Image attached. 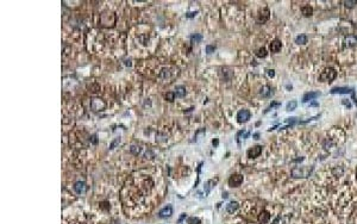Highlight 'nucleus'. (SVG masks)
I'll use <instances>...</instances> for the list:
<instances>
[{
    "mask_svg": "<svg viewBox=\"0 0 357 224\" xmlns=\"http://www.w3.org/2000/svg\"><path fill=\"white\" fill-rule=\"evenodd\" d=\"M155 181L150 177L140 174H138V177L132 175V178L126 181L125 187L121 192L125 206L130 209L133 206H138V216L147 211L149 212L154 206V201L151 200L154 199L152 194L155 192Z\"/></svg>",
    "mask_w": 357,
    "mask_h": 224,
    "instance_id": "nucleus-1",
    "label": "nucleus"
},
{
    "mask_svg": "<svg viewBox=\"0 0 357 224\" xmlns=\"http://www.w3.org/2000/svg\"><path fill=\"white\" fill-rule=\"evenodd\" d=\"M87 185L83 182V181H78L74 184V191L78 193V194H85L87 192Z\"/></svg>",
    "mask_w": 357,
    "mask_h": 224,
    "instance_id": "nucleus-6",
    "label": "nucleus"
},
{
    "mask_svg": "<svg viewBox=\"0 0 357 224\" xmlns=\"http://www.w3.org/2000/svg\"><path fill=\"white\" fill-rule=\"evenodd\" d=\"M301 12L305 17H310L313 13V9L311 6H302L301 7Z\"/></svg>",
    "mask_w": 357,
    "mask_h": 224,
    "instance_id": "nucleus-18",
    "label": "nucleus"
},
{
    "mask_svg": "<svg viewBox=\"0 0 357 224\" xmlns=\"http://www.w3.org/2000/svg\"><path fill=\"white\" fill-rule=\"evenodd\" d=\"M269 14H270L269 10H268V9H262V10L258 12L257 22H258V23H264V22H267L268 19H269Z\"/></svg>",
    "mask_w": 357,
    "mask_h": 224,
    "instance_id": "nucleus-7",
    "label": "nucleus"
},
{
    "mask_svg": "<svg viewBox=\"0 0 357 224\" xmlns=\"http://www.w3.org/2000/svg\"><path fill=\"white\" fill-rule=\"evenodd\" d=\"M201 40H202L201 35H193V36H192V42H195V43H198V42H200Z\"/></svg>",
    "mask_w": 357,
    "mask_h": 224,
    "instance_id": "nucleus-24",
    "label": "nucleus"
},
{
    "mask_svg": "<svg viewBox=\"0 0 357 224\" xmlns=\"http://www.w3.org/2000/svg\"><path fill=\"white\" fill-rule=\"evenodd\" d=\"M238 203L237 201H231V203H229L227 205H226V211L229 212V213H234L237 209H238Z\"/></svg>",
    "mask_w": 357,
    "mask_h": 224,
    "instance_id": "nucleus-16",
    "label": "nucleus"
},
{
    "mask_svg": "<svg viewBox=\"0 0 357 224\" xmlns=\"http://www.w3.org/2000/svg\"><path fill=\"white\" fill-rule=\"evenodd\" d=\"M317 105H318L317 103H312V104H311V106H317Z\"/></svg>",
    "mask_w": 357,
    "mask_h": 224,
    "instance_id": "nucleus-32",
    "label": "nucleus"
},
{
    "mask_svg": "<svg viewBox=\"0 0 357 224\" xmlns=\"http://www.w3.org/2000/svg\"><path fill=\"white\" fill-rule=\"evenodd\" d=\"M188 224H200V219L199 218H189L188 219Z\"/></svg>",
    "mask_w": 357,
    "mask_h": 224,
    "instance_id": "nucleus-26",
    "label": "nucleus"
},
{
    "mask_svg": "<svg viewBox=\"0 0 357 224\" xmlns=\"http://www.w3.org/2000/svg\"><path fill=\"white\" fill-rule=\"evenodd\" d=\"M353 89L352 88H348V87H334L331 89V93H338V94H348V93H351Z\"/></svg>",
    "mask_w": 357,
    "mask_h": 224,
    "instance_id": "nucleus-11",
    "label": "nucleus"
},
{
    "mask_svg": "<svg viewBox=\"0 0 357 224\" xmlns=\"http://www.w3.org/2000/svg\"><path fill=\"white\" fill-rule=\"evenodd\" d=\"M119 142H120V138H117V140H116V141H113V142H112V143H111V145H110V148H111V149H113V148H114V147H116V144H117V143H119Z\"/></svg>",
    "mask_w": 357,
    "mask_h": 224,
    "instance_id": "nucleus-28",
    "label": "nucleus"
},
{
    "mask_svg": "<svg viewBox=\"0 0 357 224\" xmlns=\"http://www.w3.org/2000/svg\"><path fill=\"white\" fill-rule=\"evenodd\" d=\"M250 117H251V113H250V111L249 110H241L239 112H238V115H237V119H238V122L239 123H245V122H248L249 119H250Z\"/></svg>",
    "mask_w": 357,
    "mask_h": 224,
    "instance_id": "nucleus-5",
    "label": "nucleus"
},
{
    "mask_svg": "<svg viewBox=\"0 0 357 224\" xmlns=\"http://www.w3.org/2000/svg\"><path fill=\"white\" fill-rule=\"evenodd\" d=\"M196 13H198V12H189V13L186 14V17H187V18H193V17L196 16Z\"/></svg>",
    "mask_w": 357,
    "mask_h": 224,
    "instance_id": "nucleus-29",
    "label": "nucleus"
},
{
    "mask_svg": "<svg viewBox=\"0 0 357 224\" xmlns=\"http://www.w3.org/2000/svg\"><path fill=\"white\" fill-rule=\"evenodd\" d=\"M174 98H175V93H173V92H169V93H167V94H166V99L168 101H173Z\"/></svg>",
    "mask_w": 357,
    "mask_h": 224,
    "instance_id": "nucleus-25",
    "label": "nucleus"
},
{
    "mask_svg": "<svg viewBox=\"0 0 357 224\" xmlns=\"http://www.w3.org/2000/svg\"><path fill=\"white\" fill-rule=\"evenodd\" d=\"M311 172H312V168L303 167V168H294L292 171V174L295 178H306L311 174Z\"/></svg>",
    "mask_w": 357,
    "mask_h": 224,
    "instance_id": "nucleus-3",
    "label": "nucleus"
},
{
    "mask_svg": "<svg viewBox=\"0 0 357 224\" xmlns=\"http://www.w3.org/2000/svg\"><path fill=\"white\" fill-rule=\"evenodd\" d=\"M242 182H243V175H241V174H234L229 179V185L231 187H238V186H241Z\"/></svg>",
    "mask_w": 357,
    "mask_h": 224,
    "instance_id": "nucleus-4",
    "label": "nucleus"
},
{
    "mask_svg": "<svg viewBox=\"0 0 357 224\" xmlns=\"http://www.w3.org/2000/svg\"><path fill=\"white\" fill-rule=\"evenodd\" d=\"M268 75H269L270 78H273V77L275 75V72H274L273 69H269V70H268Z\"/></svg>",
    "mask_w": 357,
    "mask_h": 224,
    "instance_id": "nucleus-30",
    "label": "nucleus"
},
{
    "mask_svg": "<svg viewBox=\"0 0 357 224\" xmlns=\"http://www.w3.org/2000/svg\"><path fill=\"white\" fill-rule=\"evenodd\" d=\"M175 96L179 98H183L186 96V88L183 86H176L175 87Z\"/></svg>",
    "mask_w": 357,
    "mask_h": 224,
    "instance_id": "nucleus-17",
    "label": "nucleus"
},
{
    "mask_svg": "<svg viewBox=\"0 0 357 224\" xmlns=\"http://www.w3.org/2000/svg\"><path fill=\"white\" fill-rule=\"evenodd\" d=\"M317 97H319V93H318V92H311V93H306V94L303 96V98H302V101H303V103H307V101H310V100L315 99Z\"/></svg>",
    "mask_w": 357,
    "mask_h": 224,
    "instance_id": "nucleus-14",
    "label": "nucleus"
},
{
    "mask_svg": "<svg viewBox=\"0 0 357 224\" xmlns=\"http://www.w3.org/2000/svg\"><path fill=\"white\" fill-rule=\"evenodd\" d=\"M295 42L298 44H306L307 43V36L306 35H300L295 38Z\"/></svg>",
    "mask_w": 357,
    "mask_h": 224,
    "instance_id": "nucleus-20",
    "label": "nucleus"
},
{
    "mask_svg": "<svg viewBox=\"0 0 357 224\" xmlns=\"http://www.w3.org/2000/svg\"><path fill=\"white\" fill-rule=\"evenodd\" d=\"M343 4L346 7H353L357 4V1H356V0H345V1H343Z\"/></svg>",
    "mask_w": 357,
    "mask_h": 224,
    "instance_id": "nucleus-22",
    "label": "nucleus"
},
{
    "mask_svg": "<svg viewBox=\"0 0 357 224\" xmlns=\"http://www.w3.org/2000/svg\"><path fill=\"white\" fill-rule=\"evenodd\" d=\"M256 56H257V57H265V56H267V50H265V48L258 49L257 52H256Z\"/></svg>",
    "mask_w": 357,
    "mask_h": 224,
    "instance_id": "nucleus-21",
    "label": "nucleus"
},
{
    "mask_svg": "<svg viewBox=\"0 0 357 224\" xmlns=\"http://www.w3.org/2000/svg\"><path fill=\"white\" fill-rule=\"evenodd\" d=\"M260 94H261L262 97H264V98H268V97H270V96L273 94V89H272L269 86H264V87L261 88Z\"/></svg>",
    "mask_w": 357,
    "mask_h": 224,
    "instance_id": "nucleus-13",
    "label": "nucleus"
},
{
    "mask_svg": "<svg viewBox=\"0 0 357 224\" xmlns=\"http://www.w3.org/2000/svg\"><path fill=\"white\" fill-rule=\"evenodd\" d=\"M281 42L279 40H274L272 43H270V50L272 52H279L281 50Z\"/></svg>",
    "mask_w": 357,
    "mask_h": 224,
    "instance_id": "nucleus-15",
    "label": "nucleus"
},
{
    "mask_svg": "<svg viewBox=\"0 0 357 224\" xmlns=\"http://www.w3.org/2000/svg\"><path fill=\"white\" fill-rule=\"evenodd\" d=\"M261 153H262V147L261 145H256V147H254V148H251V149H249V150H248V156L250 159L257 157Z\"/></svg>",
    "mask_w": 357,
    "mask_h": 224,
    "instance_id": "nucleus-10",
    "label": "nucleus"
},
{
    "mask_svg": "<svg viewBox=\"0 0 357 224\" xmlns=\"http://www.w3.org/2000/svg\"><path fill=\"white\" fill-rule=\"evenodd\" d=\"M336 75H337V73L333 68H325L324 72H321L319 80L323 81V82H331L332 80H334Z\"/></svg>",
    "mask_w": 357,
    "mask_h": 224,
    "instance_id": "nucleus-2",
    "label": "nucleus"
},
{
    "mask_svg": "<svg viewBox=\"0 0 357 224\" xmlns=\"http://www.w3.org/2000/svg\"><path fill=\"white\" fill-rule=\"evenodd\" d=\"M216 182H217V180H210V181L206 182V185H205V192H206V194L210 193V191L212 190L213 185H216Z\"/></svg>",
    "mask_w": 357,
    "mask_h": 224,
    "instance_id": "nucleus-19",
    "label": "nucleus"
},
{
    "mask_svg": "<svg viewBox=\"0 0 357 224\" xmlns=\"http://www.w3.org/2000/svg\"><path fill=\"white\" fill-rule=\"evenodd\" d=\"M296 101L295 100H292L291 103H288L287 104V111H293V110H295V107H296Z\"/></svg>",
    "mask_w": 357,
    "mask_h": 224,
    "instance_id": "nucleus-23",
    "label": "nucleus"
},
{
    "mask_svg": "<svg viewBox=\"0 0 357 224\" xmlns=\"http://www.w3.org/2000/svg\"><path fill=\"white\" fill-rule=\"evenodd\" d=\"M185 217H186V213H182V216H181V218H180V219H179V222H181V220H182Z\"/></svg>",
    "mask_w": 357,
    "mask_h": 224,
    "instance_id": "nucleus-31",
    "label": "nucleus"
},
{
    "mask_svg": "<svg viewBox=\"0 0 357 224\" xmlns=\"http://www.w3.org/2000/svg\"><path fill=\"white\" fill-rule=\"evenodd\" d=\"M171 215H173V206L171 205H167L166 208H163L158 212V216L161 218H167V217H170Z\"/></svg>",
    "mask_w": 357,
    "mask_h": 224,
    "instance_id": "nucleus-8",
    "label": "nucleus"
},
{
    "mask_svg": "<svg viewBox=\"0 0 357 224\" xmlns=\"http://www.w3.org/2000/svg\"><path fill=\"white\" fill-rule=\"evenodd\" d=\"M214 50H216V48H214L213 45H207L206 47V51L208 52V54H211V52H213Z\"/></svg>",
    "mask_w": 357,
    "mask_h": 224,
    "instance_id": "nucleus-27",
    "label": "nucleus"
},
{
    "mask_svg": "<svg viewBox=\"0 0 357 224\" xmlns=\"http://www.w3.org/2000/svg\"><path fill=\"white\" fill-rule=\"evenodd\" d=\"M269 219H270V213L268 212V211H262V212L258 215V222L262 223V224H264V223H267V222H269Z\"/></svg>",
    "mask_w": 357,
    "mask_h": 224,
    "instance_id": "nucleus-12",
    "label": "nucleus"
},
{
    "mask_svg": "<svg viewBox=\"0 0 357 224\" xmlns=\"http://www.w3.org/2000/svg\"><path fill=\"white\" fill-rule=\"evenodd\" d=\"M356 43H357V38H356V36H353V35L346 36L345 40H344V45L346 48H352V47L356 45Z\"/></svg>",
    "mask_w": 357,
    "mask_h": 224,
    "instance_id": "nucleus-9",
    "label": "nucleus"
}]
</instances>
